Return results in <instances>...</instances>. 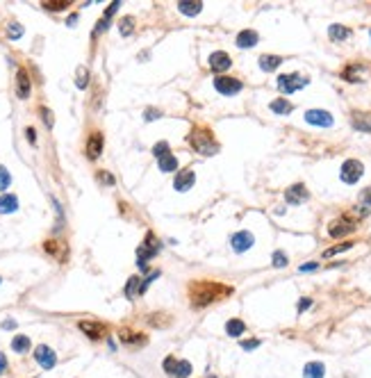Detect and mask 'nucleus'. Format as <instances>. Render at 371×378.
<instances>
[{
    "instance_id": "obj_39",
    "label": "nucleus",
    "mask_w": 371,
    "mask_h": 378,
    "mask_svg": "<svg viewBox=\"0 0 371 378\" xmlns=\"http://www.w3.org/2000/svg\"><path fill=\"white\" fill-rule=\"evenodd\" d=\"M41 114H43V121H46V125H48V128H53V112L43 107V110H41Z\"/></svg>"
},
{
    "instance_id": "obj_14",
    "label": "nucleus",
    "mask_w": 371,
    "mask_h": 378,
    "mask_svg": "<svg viewBox=\"0 0 371 378\" xmlns=\"http://www.w3.org/2000/svg\"><path fill=\"white\" fill-rule=\"evenodd\" d=\"M103 153V135L100 132H91V137L87 139V155L89 160H96Z\"/></svg>"
},
{
    "instance_id": "obj_29",
    "label": "nucleus",
    "mask_w": 371,
    "mask_h": 378,
    "mask_svg": "<svg viewBox=\"0 0 371 378\" xmlns=\"http://www.w3.org/2000/svg\"><path fill=\"white\" fill-rule=\"evenodd\" d=\"M353 246V242H344V244H337V246H333V248H328V251H324V258L328 260V258H333V255H337V253H342V251H348V248Z\"/></svg>"
},
{
    "instance_id": "obj_10",
    "label": "nucleus",
    "mask_w": 371,
    "mask_h": 378,
    "mask_svg": "<svg viewBox=\"0 0 371 378\" xmlns=\"http://www.w3.org/2000/svg\"><path fill=\"white\" fill-rule=\"evenodd\" d=\"M35 358L41 365V369H53L55 362H57V355H55V351L50 346H37Z\"/></svg>"
},
{
    "instance_id": "obj_22",
    "label": "nucleus",
    "mask_w": 371,
    "mask_h": 378,
    "mask_svg": "<svg viewBox=\"0 0 371 378\" xmlns=\"http://www.w3.org/2000/svg\"><path fill=\"white\" fill-rule=\"evenodd\" d=\"M326 369L321 362H307L305 369H303V378H324Z\"/></svg>"
},
{
    "instance_id": "obj_11",
    "label": "nucleus",
    "mask_w": 371,
    "mask_h": 378,
    "mask_svg": "<svg viewBox=\"0 0 371 378\" xmlns=\"http://www.w3.org/2000/svg\"><path fill=\"white\" fill-rule=\"evenodd\" d=\"M255 237L251 235L248 230H242L237 232V235H232V239H230V244H232V248H235L237 253H244V251H248V248L253 246Z\"/></svg>"
},
{
    "instance_id": "obj_42",
    "label": "nucleus",
    "mask_w": 371,
    "mask_h": 378,
    "mask_svg": "<svg viewBox=\"0 0 371 378\" xmlns=\"http://www.w3.org/2000/svg\"><path fill=\"white\" fill-rule=\"evenodd\" d=\"M118 5H121V2H112V5L107 7V14H105V21H107V18H110V16H112V14H114V12H116V9H118Z\"/></svg>"
},
{
    "instance_id": "obj_30",
    "label": "nucleus",
    "mask_w": 371,
    "mask_h": 378,
    "mask_svg": "<svg viewBox=\"0 0 371 378\" xmlns=\"http://www.w3.org/2000/svg\"><path fill=\"white\" fill-rule=\"evenodd\" d=\"M132 30H135V23H132V18L125 16L121 23H118V32H121V37H128L132 35Z\"/></svg>"
},
{
    "instance_id": "obj_5",
    "label": "nucleus",
    "mask_w": 371,
    "mask_h": 378,
    "mask_svg": "<svg viewBox=\"0 0 371 378\" xmlns=\"http://www.w3.org/2000/svg\"><path fill=\"white\" fill-rule=\"evenodd\" d=\"M214 87H217L219 94H223V96H235L242 91V82L237 77H228V76L214 77Z\"/></svg>"
},
{
    "instance_id": "obj_31",
    "label": "nucleus",
    "mask_w": 371,
    "mask_h": 378,
    "mask_svg": "<svg viewBox=\"0 0 371 378\" xmlns=\"http://www.w3.org/2000/svg\"><path fill=\"white\" fill-rule=\"evenodd\" d=\"M75 84H77V89H84L89 84V71L84 69V66H80L77 69V77H75Z\"/></svg>"
},
{
    "instance_id": "obj_12",
    "label": "nucleus",
    "mask_w": 371,
    "mask_h": 378,
    "mask_svg": "<svg viewBox=\"0 0 371 378\" xmlns=\"http://www.w3.org/2000/svg\"><path fill=\"white\" fill-rule=\"evenodd\" d=\"M355 230V224L351 221V219H337V221H333V226H330V237H344V235H348V232H353Z\"/></svg>"
},
{
    "instance_id": "obj_46",
    "label": "nucleus",
    "mask_w": 371,
    "mask_h": 378,
    "mask_svg": "<svg viewBox=\"0 0 371 378\" xmlns=\"http://www.w3.org/2000/svg\"><path fill=\"white\" fill-rule=\"evenodd\" d=\"M362 203H365V205H371V189H367L365 194H362Z\"/></svg>"
},
{
    "instance_id": "obj_18",
    "label": "nucleus",
    "mask_w": 371,
    "mask_h": 378,
    "mask_svg": "<svg viewBox=\"0 0 371 378\" xmlns=\"http://www.w3.org/2000/svg\"><path fill=\"white\" fill-rule=\"evenodd\" d=\"M18 210V198L12 194H5L0 196V214H9V212H16Z\"/></svg>"
},
{
    "instance_id": "obj_28",
    "label": "nucleus",
    "mask_w": 371,
    "mask_h": 378,
    "mask_svg": "<svg viewBox=\"0 0 371 378\" xmlns=\"http://www.w3.org/2000/svg\"><path fill=\"white\" fill-rule=\"evenodd\" d=\"M159 169L162 171H166V173H171V171H176L178 169V160H176V155H164V157H159Z\"/></svg>"
},
{
    "instance_id": "obj_44",
    "label": "nucleus",
    "mask_w": 371,
    "mask_h": 378,
    "mask_svg": "<svg viewBox=\"0 0 371 378\" xmlns=\"http://www.w3.org/2000/svg\"><path fill=\"white\" fill-rule=\"evenodd\" d=\"M25 132H28V142H30V144H35V142H37V135H35V128H28V130H25Z\"/></svg>"
},
{
    "instance_id": "obj_13",
    "label": "nucleus",
    "mask_w": 371,
    "mask_h": 378,
    "mask_svg": "<svg viewBox=\"0 0 371 378\" xmlns=\"http://www.w3.org/2000/svg\"><path fill=\"white\" fill-rule=\"evenodd\" d=\"M30 91H32V84H30V76L25 69H18L16 73V94L18 98H30Z\"/></svg>"
},
{
    "instance_id": "obj_35",
    "label": "nucleus",
    "mask_w": 371,
    "mask_h": 378,
    "mask_svg": "<svg viewBox=\"0 0 371 378\" xmlns=\"http://www.w3.org/2000/svg\"><path fill=\"white\" fill-rule=\"evenodd\" d=\"M43 7H46V9H50V12H59V9H66V7H69V2H64V0H55V2H43Z\"/></svg>"
},
{
    "instance_id": "obj_26",
    "label": "nucleus",
    "mask_w": 371,
    "mask_h": 378,
    "mask_svg": "<svg viewBox=\"0 0 371 378\" xmlns=\"http://www.w3.org/2000/svg\"><path fill=\"white\" fill-rule=\"evenodd\" d=\"M269 107H271L273 114H289L292 110H294V105H292L289 101H285V98H276V101H273Z\"/></svg>"
},
{
    "instance_id": "obj_25",
    "label": "nucleus",
    "mask_w": 371,
    "mask_h": 378,
    "mask_svg": "<svg viewBox=\"0 0 371 378\" xmlns=\"http://www.w3.org/2000/svg\"><path fill=\"white\" fill-rule=\"evenodd\" d=\"M244 331H246V324H244L242 319H230L228 324H225V333H228L230 337H239Z\"/></svg>"
},
{
    "instance_id": "obj_16",
    "label": "nucleus",
    "mask_w": 371,
    "mask_h": 378,
    "mask_svg": "<svg viewBox=\"0 0 371 378\" xmlns=\"http://www.w3.org/2000/svg\"><path fill=\"white\" fill-rule=\"evenodd\" d=\"M258 32L255 30H244V32H239L237 35V46L239 48H253L255 43H258Z\"/></svg>"
},
{
    "instance_id": "obj_4",
    "label": "nucleus",
    "mask_w": 371,
    "mask_h": 378,
    "mask_svg": "<svg viewBox=\"0 0 371 378\" xmlns=\"http://www.w3.org/2000/svg\"><path fill=\"white\" fill-rule=\"evenodd\" d=\"M362 173H365V166L358 160H346L342 164V180L346 185H355L362 178Z\"/></svg>"
},
{
    "instance_id": "obj_9",
    "label": "nucleus",
    "mask_w": 371,
    "mask_h": 378,
    "mask_svg": "<svg viewBox=\"0 0 371 378\" xmlns=\"http://www.w3.org/2000/svg\"><path fill=\"white\" fill-rule=\"evenodd\" d=\"M230 66H232V59H230L228 53H223V50H217V53L210 55V69L217 73H223L228 71Z\"/></svg>"
},
{
    "instance_id": "obj_17",
    "label": "nucleus",
    "mask_w": 371,
    "mask_h": 378,
    "mask_svg": "<svg viewBox=\"0 0 371 378\" xmlns=\"http://www.w3.org/2000/svg\"><path fill=\"white\" fill-rule=\"evenodd\" d=\"M80 331L82 333H87L91 340H98L103 333H105V326H100V324H94V321H80Z\"/></svg>"
},
{
    "instance_id": "obj_19",
    "label": "nucleus",
    "mask_w": 371,
    "mask_h": 378,
    "mask_svg": "<svg viewBox=\"0 0 371 378\" xmlns=\"http://www.w3.org/2000/svg\"><path fill=\"white\" fill-rule=\"evenodd\" d=\"M280 64H283V59L278 57V55H262L260 57V69L262 71H276Z\"/></svg>"
},
{
    "instance_id": "obj_21",
    "label": "nucleus",
    "mask_w": 371,
    "mask_h": 378,
    "mask_svg": "<svg viewBox=\"0 0 371 378\" xmlns=\"http://www.w3.org/2000/svg\"><path fill=\"white\" fill-rule=\"evenodd\" d=\"M353 128L360 132H371V118L362 112H353Z\"/></svg>"
},
{
    "instance_id": "obj_37",
    "label": "nucleus",
    "mask_w": 371,
    "mask_h": 378,
    "mask_svg": "<svg viewBox=\"0 0 371 378\" xmlns=\"http://www.w3.org/2000/svg\"><path fill=\"white\" fill-rule=\"evenodd\" d=\"M7 32H9V37H12V39H18V37L23 35V28H21V25H18V23H9V28H7Z\"/></svg>"
},
{
    "instance_id": "obj_3",
    "label": "nucleus",
    "mask_w": 371,
    "mask_h": 378,
    "mask_svg": "<svg viewBox=\"0 0 371 378\" xmlns=\"http://www.w3.org/2000/svg\"><path fill=\"white\" fill-rule=\"evenodd\" d=\"M196 287H198V290H203L200 294H196V292H194V296H191V303H194L196 307H198V305H207L210 301H214L219 292H228L225 287H219V285H210V283H200V285H196Z\"/></svg>"
},
{
    "instance_id": "obj_2",
    "label": "nucleus",
    "mask_w": 371,
    "mask_h": 378,
    "mask_svg": "<svg viewBox=\"0 0 371 378\" xmlns=\"http://www.w3.org/2000/svg\"><path fill=\"white\" fill-rule=\"evenodd\" d=\"M307 82H310V77L300 76V73H287V76L278 77V89H280L283 94H294V91L305 87Z\"/></svg>"
},
{
    "instance_id": "obj_32",
    "label": "nucleus",
    "mask_w": 371,
    "mask_h": 378,
    "mask_svg": "<svg viewBox=\"0 0 371 378\" xmlns=\"http://www.w3.org/2000/svg\"><path fill=\"white\" fill-rule=\"evenodd\" d=\"M135 292H139V294H142V285H139V278H130L128 287H125V294H128V299H135Z\"/></svg>"
},
{
    "instance_id": "obj_38",
    "label": "nucleus",
    "mask_w": 371,
    "mask_h": 378,
    "mask_svg": "<svg viewBox=\"0 0 371 378\" xmlns=\"http://www.w3.org/2000/svg\"><path fill=\"white\" fill-rule=\"evenodd\" d=\"M260 346V340H246V342H242V349L251 351V349H258Z\"/></svg>"
},
{
    "instance_id": "obj_15",
    "label": "nucleus",
    "mask_w": 371,
    "mask_h": 378,
    "mask_svg": "<svg viewBox=\"0 0 371 378\" xmlns=\"http://www.w3.org/2000/svg\"><path fill=\"white\" fill-rule=\"evenodd\" d=\"M194 183H196L194 171H180V173L176 176V183H173V187H176L178 191H187L189 187H194Z\"/></svg>"
},
{
    "instance_id": "obj_40",
    "label": "nucleus",
    "mask_w": 371,
    "mask_h": 378,
    "mask_svg": "<svg viewBox=\"0 0 371 378\" xmlns=\"http://www.w3.org/2000/svg\"><path fill=\"white\" fill-rule=\"evenodd\" d=\"M98 180L100 183H107V185H114V178L110 173H98Z\"/></svg>"
},
{
    "instance_id": "obj_43",
    "label": "nucleus",
    "mask_w": 371,
    "mask_h": 378,
    "mask_svg": "<svg viewBox=\"0 0 371 378\" xmlns=\"http://www.w3.org/2000/svg\"><path fill=\"white\" fill-rule=\"evenodd\" d=\"M153 118H159L157 110H146V121H153Z\"/></svg>"
},
{
    "instance_id": "obj_48",
    "label": "nucleus",
    "mask_w": 371,
    "mask_h": 378,
    "mask_svg": "<svg viewBox=\"0 0 371 378\" xmlns=\"http://www.w3.org/2000/svg\"><path fill=\"white\" fill-rule=\"evenodd\" d=\"M2 328H7V331H12V328H16V321H14V319H7L5 324H2Z\"/></svg>"
},
{
    "instance_id": "obj_23",
    "label": "nucleus",
    "mask_w": 371,
    "mask_h": 378,
    "mask_svg": "<svg viewBox=\"0 0 371 378\" xmlns=\"http://www.w3.org/2000/svg\"><path fill=\"white\" fill-rule=\"evenodd\" d=\"M118 340L123 344H132V346H139V344L146 342V337H142L139 333H132V331H121L118 333Z\"/></svg>"
},
{
    "instance_id": "obj_33",
    "label": "nucleus",
    "mask_w": 371,
    "mask_h": 378,
    "mask_svg": "<svg viewBox=\"0 0 371 378\" xmlns=\"http://www.w3.org/2000/svg\"><path fill=\"white\" fill-rule=\"evenodd\" d=\"M9 183H12V176H9V171H7L5 166H0V191H5V189L9 187Z\"/></svg>"
},
{
    "instance_id": "obj_36",
    "label": "nucleus",
    "mask_w": 371,
    "mask_h": 378,
    "mask_svg": "<svg viewBox=\"0 0 371 378\" xmlns=\"http://www.w3.org/2000/svg\"><path fill=\"white\" fill-rule=\"evenodd\" d=\"M273 266H287V255L283 251H276L273 253Z\"/></svg>"
},
{
    "instance_id": "obj_6",
    "label": "nucleus",
    "mask_w": 371,
    "mask_h": 378,
    "mask_svg": "<svg viewBox=\"0 0 371 378\" xmlns=\"http://www.w3.org/2000/svg\"><path fill=\"white\" fill-rule=\"evenodd\" d=\"M164 367H166V372L171 374V376H176V378H187L189 374H191V365H189L187 360H173V358H166Z\"/></svg>"
},
{
    "instance_id": "obj_24",
    "label": "nucleus",
    "mask_w": 371,
    "mask_h": 378,
    "mask_svg": "<svg viewBox=\"0 0 371 378\" xmlns=\"http://www.w3.org/2000/svg\"><path fill=\"white\" fill-rule=\"evenodd\" d=\"M178 9H180L185 16H196V14L203 9V2H189V0H183V2H178Z\"/></svg>"
},
{
    "instance_id": "obj_7",
    "label": "nucleus",
    "mask_w": 371,
    "mask_h": 378,
    "mask_svg": "<svg viewBox=\"0 0 371 378\" xmlns=\"http://www.w3.org/2000/svg\"><path fill=\"white\" fill-rule=\"evenodd\" d=\"M305 121L310 125H321V128H330V125H333V116H330V112H326V110H307Z\"/></svg>"
},
{
    "instance_id": "obj_27",
    "label": "nucleus",
    "mask_w": 371,
    "mask_h": 378,
    "mask_svg": "<svg viewBox=\"0 0 371 378\" xmlns=\"http://www.w3.org/2000/svg\"><path fill=\"white\" fill-rule=\"evenodd\" d=\"M12 349L16 351V353H28V351H30V337L16 335V337L12 340Z\"/></svg>"
},
{
    "instance_id": "obj_45",
    "label": "nucleus",
    "mask_w": 371,
    "mask_h": 378,
    "mask_svg": "<svg viewBox=\"0 0 371 378\" xmlns=\"http://www.w3.org/2000/svg\"><path fill=\"white\" fill-rule=\"evenodd\" d=\"M317 269V262H310V265H300V271H314Z\"/></svg>"
},
{
    "instance_id": "obj_47",
    "label": "nucleus",
    "mask_w": 371,
    "mask_h": 378,
    "mask_svg": "<svg viewBox=\"0 0 371 378\" xmlns=\"http://www.w3.org/2000/svg\"><path fill=\"white\" fill-rule=\"evenodd\" d=\"M5 369H7V358L0 353V374H5Z\"/></svg>"
},
{
    "instance_id": "obj_1",
    "label": "nucleus",
    "mask_w": 371,
    "mask_h": 378,
    "mask_svg": "<svg viewBox=\"0 0 371 378\" xmlns=\"http://www.w3.org/2000/svg\"><path fill=\"white\" fill-rule=\"evenodd\" d=\"M187 142L194 146V151H198L200 155H214L219 151L217 142L212 139V135L205 130H194L187 137Z\"/></svg>"
},
{
    "instance_id": "obj_8",
    "label": "nucleus",
    "mask_w": 371,
    "mask_h": 378,
    "mask_svg": "<svg viewBox=\"0 0 371 378\" xmlns=\"http://www.w3.org/2000/svg\"><path fill=\"white\" fill-rule=\"evenodd\" d=\"M307 198H310V194H307V189L303 187V185H292V187L285 191V201H287L289 205H300V203H305Z\"/></svg>"
},
{
    "instance_id": "obj_41",
    "label": "nucleus",
    "mask_w": 371,
    "mask_h": 378,
    "mask_svg": "<svg viewBox=\"0 0 371 378\" xmlns=\"http://www.w3.org/2000/svg\"><path fill=\"white\" fill-rule=\"evenodd\" d=\"M312 305V301H310V299H300L298 301V312H303V310H307V307Z\"/></svg>"
},
{
    "instance_id": "obj_34",
    "label": "nucleus",
    "mask_w": 371,
    "mask_h": 378,
    "mask_svg": "<svg viewBox=\"0 0 371 378\" xmlns=\"http://www.w3.org/2000/svg\"><path fill=\"white\" fill-rule=\"evenodd\" d=\"M153 153H155V157H164V155H169V144H166V142L155 144Z\"/></svg>"
},
{
    "instance_id": "obj_20",
    "label": "nucleus",
    "mask_w": 371,
    "mask_h": 378,
    "mask_svg": "<svg viewBox=\"0 0 371 378\" xmlns=\"http://www.w3.org/2000/svg\"><path fill=\"white\" fill-rule=\"evenodd\" d=\"M328 35L333 41H346V39H351V30L344 28V25H330Z\"/></svg>"
}]
</instances>
